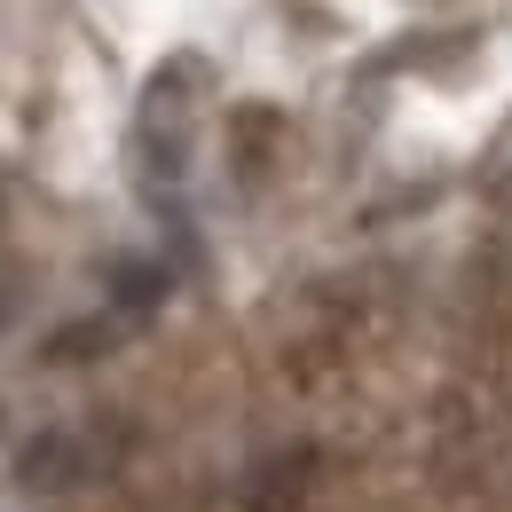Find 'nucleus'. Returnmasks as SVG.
Wrapping results in <instances>:
<instances>
[{
    "mask_svg": "<svg viewBox=\"0 0 512 512\" xmlns=\"http://www.w3.org/2000/svg\"><path fill=\"white\" fill-rule=\"evenodd\" d=\"M119 300H166V268H142V260H119Z\"/></svg>",
    "mask_w": 512,
    "mask_h": 512,
    "instance_id": "1",
    "label": "nucleus"
}]
</instances>
